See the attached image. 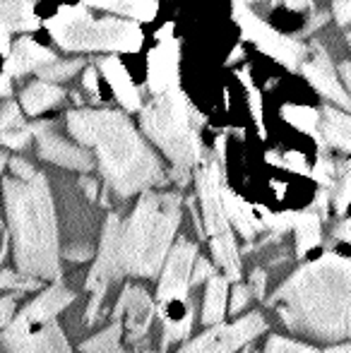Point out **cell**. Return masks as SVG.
<instances>
[{
    "mask_svg": "<svg viewBox=\"0 0 351 353\" xmlns=\"http://www.w3.org/2000/svg\"><path fill=\"white\" fill-rule=\"evenodd\" d=\"M272 5H284V8H289V10H305V8H310L313 5V0H270Z\"/></svg>",
    "mask_w": 351,
    "mask_h": 353,
    "instance_id": "7dc6e473",
    "label": "cell"
},
{
    "mask_svg": "<svg viewBox=\"0 0 351 353\" xmlns=\"http://www.w3.org/2000/svg\"><path fill=\"white\" fill-rule=\"evenodd\" d=\"M301 70H303L305 79H308L325 99H330L332 103L342 106L344 111H351V97L347 94V89L342 87L332 63H330V56L325 53V48L320 46V43L313 46V58H310V61H303Z\"/></svg>",
    "mask_w": 351,
    "mask_h": 353,
    "instance_id": "2e32d148",
    "label": "cell"
},
{
    "mask_svg": "<svg viewBox=\"0 0 351 353\" xmlns=\"http://www.w3.org/2000/svg\"><path fill=\"white\" fill-rule=\"evenodd\" d=\"M34 132H32V125L22 128V130H14V132H3L0 135V144L8 149H14V152H22V149L29 147V142H32Z\"/></svg>",
    "mask_w": 351,
    "mask_h": 353,
    "instance_id": "74e56055",
    "label": "cell"
},
{
    "mask_svg": "<svg viewBox=\"0 0 351 353\" xmlns=\"http://www.w3.org/2000/svg\"><path fill=\"white\" fill-rule=\"evenodd\" d=\"M349 339H351V334H349Z\"/></svg>",
    "mask_w": 351,
    "mask_h": 353,
    "instance_id": "680465c9",
    "label": "cell"
},
{
    "mask_svg": "<svg viewBox=\"0 0 351 353\" xmlns=\"http://www.w3.org/2000/svg\"><path fill=\"white\" fill-rule=\"evenodd\" d=\"M281 116L286 123H291L294 128H299L301 132L320 137V113L310 106H296V103H286L281 108Z\"/></svg>",
    "mask_w": 351,
    "mask_h": 353,
    "instance_id": "f1b7e54d",
    "label": "cell"
},
{
    "mask_svg": "<svg viewBox=\"0 0 351 353\" xmlns=\"http://www.w3.org/2000/svg\"><path fill=\"white\" fill-rule=\"evenodd\" d=\"M3 200L17 270L43 281H58L63 274L61 228L46 176L37 171L32 181L5 178Z\"/></svg>",
    "mask_w": 351,
    "mask_h": 353,
    "instance_id": "3957f363",
    "label": "cell"
},
{
    "mask_svg": "<svg viewBox=\"0 0 351 353\" xmlns=\"http://www.w3.org/2000/svg\"><path fill=\"white\" fill-rule=\"evenodd\" d=\"M159 305L161 320V351H169L171 346L188 341L195 327V303L192 296L181 298V301L157 303Z\"/></svg>",
    "mask_w": 351,
    "mask_h": 353,
    "instance_id": "e0dca14e",
    "label": "cell"
},
{
    "mask_svg": "<svg viewBox=\"0 0 351 353\" xmlns=\"http://www.w3.org/2000/svg\"><path fill=\"white\" fill-rule=\"evenodd\" d=\"M241 56H243V48L236 46V48H234V53H231V56L226 58V65H234V63H239V58H241Z\"/></svg>",
    "mask_w": 351,
    "mask_h": 353,
    "instance_id": "db71d44e",
    "label": "cell"
},
{
    "mask_svg": "<svg viewBox=\"0 0 351 353\" xmlns=\"http://www.w3.org/2000/svg\"><path fill=\"white\" fill-rule=\"evenodd\" d=\"M183 216V197L159 192L157 188L140 192L135 210L123 221L121 252L128 279H157L171 245L178 238Z\"/></svg>",
    "mask_w": 351,
    "mask_h": 353,
    "instance_id": "277c9868",
    "label": "cell"
},
{
    "mask_svg": "<svg viewBox=\"0 0 351 353\" xmlns=\"http://www.w3.org/2000/svg\"><path fill=\"white\" fill-rule=\"evenodd\" d=\"M197 188V200H200V212H202V226H205V236L217 238L231 233V221L226 216L224 210V176H221V163L217 159H212V154H207V159L195 168L192 173Z\"/></svg>",
    "mask_w": 351,
    "mask_h": 353,
    "instance_id": "8fae6325",
    "label": "cell"
},
{
    "mask_svg": "<svg viewBox=\"0 0 351 353\" xmlns=\"http://www.w3.org/2000/svg\"><path fill=\"white\" fill-rule=\"evenodd\" d=\"M56 61L58 58L51 48L41 46V43H37L29 37H22L10 48L8 61H5V74H10V77H22V74L37 72V70H41L43 65H51V63H56Z\"/></svg>",
    "mask_w": 351,
    "mask_h": 353,
    "instance_id": "ac0fdd59",
    "label": "cell"
},
{
    "mask_svg": "<svg viewBox=\"0 0 351 353\" xmlns=\"http://www.w3.org/2000/svg\"><path fill=\"white\" fill-rule=\"evenodd\" d=\"M17 301H19V293H12V291L0 298V332L14 320V315H17Z\"/></svg>",
    "mask_w": 351,
    "mask_h": 353,
    "instance_id": "ab89813d",
    "label": "cell"
},
{
    "mask_svg": "<svg viewBox=\"0 0 351 353\" xmlns=\"http://www.w3.org/2000/svg\"><path fill=\"white\" fill-rule=\"evenodd\" d=\"M70 303H75V291H70L66 283L58 279L51 286L41 288L39 296L34 301H29L17 315L29 317V320H56Z\"/></svg>",
    "mask_w": 351,
    "mask_h": 353,
    "instance_id": "ffe728a7",
    "label": "cell"
},
{
    "mask_svg": "<svg viewBox=\"0 0 351 353\" xmlns=\"http://www.w3.org/2000/svg\"><path fill=\"white\" fill-rule=\"evenodd\" d=\"M323 216L315 210H305L294 214V231H296V255L303 260L308 252L323 243Z\"/></svg>",
    "mask_w": 351,
    "mask_h": 353,
    "instance_id": "d4e9b609",
    "label": "cell"
},
{
    "mask_svg": "<svg viewBox=\"0 0 351 353\" xmlns=\"http://www.w3.org/2000/svg\"><path fill=\"white\" fill-rule=\"evenodd\" d=\"M12 94V82H10V74H0V97H10Z\"/></svg>",
    "mask_w": 351,
    "mask_h": 353,
    "instance_id": "681fc988",
    "label": "cell"
},
{
    "mask_svg": "<svg viewBox=\"0 0 351 353\" xmlns=\"http://www.w3.org/2000/svg\"><path fill=\"white\" fill-rule=\"evenodd\" d=\"M99 72L106 77L108 87L111 92L116 94L118 103H121L126 111H140L142 108V97H140V87L132 82L130 72L128 68L118 61L116 56H106V58H99L97 61Z\"/></svg>",
    "mask_w": 351,
    "mask_h": 353,
    "instance_id": "d6986e66",
    "label": "cell"
},
{
    "mask_svg": "<svg viewBox=\"0 0 351 353\" xmlns=\"http://www.w3.org/2000/svg\"><path fill=\"white\" fill-rule=\"evenodd\" d=\"M166 34H171V24H166L157 34L159 43L147 56V87L152 94L178 87V77H181V43Z\"/></svg>",
    "mask_w": 351,
    "mask_h": 353,
    "instance_id": "9a60e30c",
    "label": "cell"
},
{
    "mask_svg": "<svg viewBox=\"0 0 351 353\" xmlns=\"http://www.w3.org/2000/svg\"><path fill=\"white\" fill-rule=\"evenodd\" d=\"M234 19L241 27V32H243V37L248 39V41H253L263 53L274 58L277 63H281V65L289 68V70H296V68L303 65L305 56H308V48L301 41H296V39L284 37V34H279L277 29H272L270 24H265L263 19L250 10V5L234 0Z\"/></svg>",
    "mask_w": 351,
    "mask_h": 353,
    "instance_id": "30bf717a",
    "label": "cell"
},
{
    "mask_svg": "<svg viewBox=\"0 0 351 353\" xmlns=\"http://www.w3.org/2000/svg\"><path fill=\"white\" fill-rule=\"evenodd\" d=\"M241 79H243L245 89H248V106H250V113H253V121H255V125H258L260 135L265 137V128H263V97H260V92L255 89V84H253V79H250L248 70L241 72Z\"/></svg>",
    "mask_w": 351,
    "mask_h": 353,
    "instance_id": "836d02e7",
    "label": "cell"
},
{
    "mask_svg": "<svg viewBox=\"0 0 351 353\" xmlns=\"http://www.w3.org/2000/svg\"><path fill=\"white\" fill-rule=\"evenodd\" d=\"M313 176L323 188H332L334 178H337V166H334V161H330L328 157H320L313 168Z\"/></svg>",
    "mask_w": 351,
    "mask_h": 353,
    "instance_id": "f35d334b",
    "label": "cell"
},
{
    "mask_svg": "<svg viewBox=\"0 0 351 353\" xmlns=\"http://www.w3.org/2000/svg\"><path fill=\"white\" fill-rule=\"evenodd\" d=\"M265 286H267V272L265 270H253L250 272V288H253V296L258 298V301L265 303Z\"/></svg>",
    "mask_w": 351,
    "mask_h": 353,
    "instance_id": "b9f144b4",
    "label": "cell"
},
{
    "mask_svg": "<svg viewBox=\"0 0 351 353\" xmlns=\"http://www.w3.org/2000/svg\"><path fill=\"white\" fill-rule=\"evenodd\" d=\"M197 255H200V250H197L195 243L188 241V238H176L169 255H166L164 267L157 276V303L181 301V298L190 296V274Z\"/></svg>",
    "mask_w": 351,
    "mask_h": 353,
    "instance_id": "5bb4252c",
    "label": "cell"
},
{
    "mask_svg": "<svg viewBox=\"0 0 351 353\" xmlns=\"http://www.w3.org/2000/svg\"><path fill=\"white\" fill-rule=\"evenodd\" d=\"M224 142H226L224 135H219V137H217V142H214V149H217V157H219V161H224Z\"/></svg>",
    "mask_w": 351,
    "mask_h": 353,
    "instance_id": "f5cc1de1",
    "label": "cell"
},
{
    "mask_svg": "<svg viewBox=\"0 0 351 353\" xmlns=\"http://www.w3.org/2000/svg\"><path fill=\"white\" fill-rule=\"evenodd\" d=\"M219 274V267L214 265V260H210V257H202L197 255L195 265H192V274H190V286H200V283H205L210 276Z\"/></svg>",
    "mask_w": 351,
    "mask_h": 353,
    "instance_id": "8d00e7d4",
    "label": "cell"
},
{
    "mask_svg": "<svg viewBox=\"0 0 351 353\" xmlns=\"http://www.w3.org/2000/svg\"><path fill=\"white\" fill-rule=\"evenodd\" d=\"M87 61L85 58H72V61H56L51 65H43L41 70H37L39 79H48V82H66L72 79L80 70H85Z\"/></svg>",
    "mask_w": 351,
    "mask_h": 353,
    "instance_id": "f546056e",
    "label": "cell"
},
{
    "mask_svg": "<svg viewBox=\"0 0 351 353\" xmlns=\"http://www.w3.org/2000/svg\"><path fill=\"white\" fill-rule=\"evenodd\" d=\"M258 353H323V351L310 344H303V341H294V339H286V336L274 334L265 341L263 351Z\"/></svg>",
    "mask_w": 351,
    "mask_h": 353,
    "instance_id": "1f68e13d",
    "label": "cell"
},
{
    "mask_svg": "<svg viewBox=\"0 0 351 353\" xmlns=\"http://www.w3.org/2000/svg\"><path fill=\"white\" fill-rule=\"evenodd\" d=\"M0 353H3V349H0Z\"/></svg>",
    "mask_w": 351,
    "mask_h": 353,
    "instance_id": "6f0895ef",
    "label": "cell"
},
{
    "mask_svg": "<svg viewBox=\"0 0 351 353\" xmlns=\"http://www.w3.org/2000/svg\"><path fill=\"white\" fill-rule=\"evenodd\" d=\"M22 128H27V121H24L22 108L17 106V101L8 99V101L0 106V135H3V132L22 130Z\"/></svg>",
    "mask_w": 351,
    "mask_h": 353,
    "instance_id": "d6a6232c",
    "label": "cell"
},
{
    "mask_svg": "<svg viewBox=\"0 0 351 353\" xmlns=\"http://www.w3.org/2000/svg\"><path fill=\"white\" fill-rule=\"evenodd\" d=\"M339 74H342V79L347 82V87L351 92V63H342V65H339Z\"/></svg>",
    "mask_w": 351,
    "mask_h": 353,
    "instance_id": "f907efd6",
    "label": "cell"
},
{
    "mask_svg": "<svg viewBox=\"0 0 351 353\" xmlns=\"http://www.w3.org/2000/svg\"><path fill=\"white\" fill-rule=\"evenodd\" d=\"M0 288L12 293H27V291H39L43 288V279L29 276L19 270H3L0 272Z\"/></svg>",
    "mask_w": 351,
    "mask_h": 353,
    "instance_id": "4dcf8cb0",
    "label": "cell"
},
{
    "mask_svg": "<svg viewBox=\"0 0 351 353\" xmlns=\"http://www.w3.org/2000/svg\"><path fill=\"white\" fill-rule=\"evenodd\" d=\"M265 303L277 307L294 334L339 344L351 334V260L323 252L301 265Z\"/></svg>",
    "mask_w": 351,
    "mask_h": 353,
    "instance_id": "6da1fadb",
    "label": "cell"
},
{
    "mask_svg": "<svg viewBox=\"0 0 351 353\" xmlns=\"http://www.w3.org/2000/svg\"><path fill=\"white\" fill-rule=\"evenodd\" d=\"M80 188L85 190V195H87V200H89V202H94V200L99 197V183L94 181V178L82 176V178H80Z\"/></svg>",
    "mask_w": 351,
    "mask_h": 353,
    "instance_id": "f6af8a7d",
    "label": "cell"
},
{
    "mask_svg": "<svg viewBox=\"0 0 351 353\" xmlns=\"http://www.w3.org/2000/svg\"><path fill=\"white\" fill-rule=\"evenodd\" d=\"M265 332L267 320L263 312L253 310L234 322H219V325L207 327L202 334L183 341L178 353H236Z\"/></svg>",
    "mask_w": 351,
    "mask_h": 353,
    "instance_id": "52a82bcc",
    "label": "cell"
},
{
    "mask_svg": "<svg viewBox=\"0 0 351 353\" xmlns=\"http://www.w3.org/2000/svg\"><path fill=\"white\" fill-rule=\"evenodd\" d=\"M221 197H224V210H226V216H229L231 226H234L245 241H253V238L265 228L263 219L255 214V210L243 200V197H239L226 185H224V190H221Z\"/></svg>",
    "mask_w": 351,
    "mask_h": 353,
    "instance_id": "7402d4cb",
    "label": "cell"
},
{
    "mask_svg": "<svg viewBox=\"0 0 351 353\" xmlns=\"http://www.w3.org/2000/svg\"><path fill=\"white\" fill-rule=\"evenodd\" d=\"M349 46H351V34H349Z\"/></svg>",
    "mask_w": 351,
    "mask_h": 353,
    "instance_id": "9f6ffc18",
    "label": "cell"
},
{
    "mask_svg": "<svg viewBox=\"0 0 351 353\" xmlns=\"http://www.w3.org/2000/svg\"><path fill=\"white\" fill-rule=\"evenodd\" d=\"M284 163L289 168H294V171H301V173L308 171V166H305V161H303V157H301V154H294V152L284 154Z\"/></svg>",
    "mask_w": 351,
    "mask_h": 353,
    "instance_id": "bcb514c9",
    "label": "cell"
},
{
    "mask_svg": "<svg viewBox=\"0 0 351 353\" xmlns=\"http://www.w3.org/2000/svg\"><path fill=\"white\" fill-rule=\"evenodd\" d=\"M8 166H10V171H12V176L19 178V181H32V178L37 176V168L29 161H24L22 157H12L8 161Z\"/></svg>",
    "mask_w": 351,
    "mask_h": 353,
    "instance_id": "60d3db41",
    "label": "cell"
},
{
    "mask_svg": "<svg viewBox=\"0 0 351 353\" xmlns=\"http://www.w3.org/2000/svg\"><path fill=\"white\" fill-rule=\"evenodd\" d=\"M80 353H132L123 341V322L111 320L101 332L82 341Z\"/></svg>",
    "mask_w": 351,
    "mask_h": 353,
    "instance_id": "83f0119b",
    "label": "cell"
},
{
    "mask_svg": "<svg viewBox=\"0 0 351 353\" xmlns=\"http://www.w3.org/2000/svg\"><path fill=\"white\" fill-rule=\"evenodd\" d=\"M239 3H245V5H253V3H260V0H239Z\"/></svg>",
    "mask_w": 351,
    "mask_h": 353,
    "instance_id": "11a10c76",
    "label": "cell"
},
{
    "mask_svg": "<svg viewBox=\"0 0 351 353\" xmlns=\"http://www.w3.org/2000/svg\"><path fill=\"white\" fill-rule=\"evenodd\" d=\"M320 137H325V142L330 147L344 149L351 152V116L334 108H325L320 113Z\"/></svg>",
    "mask_w": 351,
    "mask_h": 353,
    "instance_id": "484cf974",
    "label": "cell"
},
{
    "mask_svg": "<svg viewBox=\"0 0 351 353\" xmlns=\"http://www.w3.org/2000/svg\"><path fill=\"white\" fill-rule=\"evenodd\" d=\"M3 353H75L58 320H14L0 332Z\"/></svg>",
    "mask_w": 351,
    "mask_h": 353,
    "instance_id": "ba28073f",
    "label": "cell"
},
{
    "mask_svg": "<svg viewBox=\"0 0 351 353\" xmlns=\"http://www.w3.org/2000/svg\"><path fill=\"white\" fill-rule=\"evenodd\" d=\"M82 84L85 89L94 97V101H101V92H99V70L97 68H87L85 70V77H82Z\"/></svg>",
    "mask_w": 351,
    "mask_h": 353,
    "instance_id": "7bdbcfd3",
    "label": "cell"
},
{
    "mask_svg": "<svg viewBox=\"0 0 351 353\" xmlns=\"http://www.w3.org/2000/svg\"><path fill=\"white\" fill-rule=\"evenodd\" d=\"M339 183L334 188V205H337V212L344 214L351 202V171L349 163H339Z\"/></svg>",
    "mask_w": 351,
    "mask_h": 353,
    "instance_id": "e575fe53",
    "label": "cell"
},
{
    "mask_svg": "<svg viewBox=\"0 0 351 353\" xmlns=\"http://www.w3.org/2000/svg\"><path fill=\"white\" fill-rule=\"evenodd\" d=\"M325 353H351V344H342V341H339V344L328 346Z\"/></svg>",
    "mask_w": 351,
    "mask_h": 353,
    "instance_id": "816d5d0a",
    "label": "cell"
},
{
    "mask_svg": "<svg viewBox=\"0 0 351 353\" xmlns=\"http://www.w3.org/2000/svg\"><path fill=\"white\" fill-rule=\"evenodd\" d=\"M334 19L339 24H351V0H334Z\"/></svg>",
    "mask_w": 351,
    "mask_h": 353,
    "instance_id": "ee69618b",
    "label": "cell"
},
{
    "mask_svg": "<svg viewBox=\"0 0 351 353\" xmlns=\"http://www.w3.org/2000/svg\"><path fill=\"white\" fill-rule=\"evenodd\" d=\"M89 8L108 10L135 22H152L157 17V0H82Z\"/></svg>",
    "mask_w": 351,
    "mask_h": 353,
    "instance_id": "4316f807",
    "label": "cell"
},
{
    "mask_svg": "<svg viewBox=\"0 0 351 353\" xmlns=\"http://www.w3.org/2000/svg\"><path fill=\"white\" fill-rule=\"evenodd\" d=\"M202 123V116L181 87L154 94V99L140 108L142 132L171 161L169 178L178 183V188H185L190 173L207 159V149L200 140Z\"/></svg>",
    "mask_w": 351,
    "mask_h": 353,
    "instance_id": "5b68a950",
    "label": "cell"
},
{
    "mask_svg": "<svg viewBox=\"0 0 351 353\" xmlns=\"http://www.w3.org/2000/svg\"><path fill=\"white\" fill-rule=\"evenodd\" d=\"M226 312H229V279L219 272L205 281L200 322L205 327L219 325V322H224Z\"/></svg>",
    "mask_w": 351,
    "mask_h": 353,
    "instance_id": "44dd1931",
    "label": "cell"
},
{
    "mask_svg": "<svg viewBox=\"0 0 351 353\" xmlns=\"http://www.w3.org/2000/svg\"><path fill=\"white\" fill-rule=\"evenodd\" d=\"M121 231L123 219L116 212H111L103 221L101 238H99L97 255H94L92 270L87 274L85 288L92 291L97 286H113V283L128 279L126 267H123V252H121Z\"/></svg>",
    "mask_w": 351,
    "mask_h": 353,
    "instance_id": "7c38bea8",
    "label": "cell"
},
{
    "mask_svg": "<svg viewBox=\"0 0 351 353\" xmlns=\"http://www.w3.org/2000/svg\"><path fill=\"white\" fill-rule=\"evenodd\" d=\"M66 99V92L58 87V82H48V79H37L32 82L19 97L22 103V111L27 116H41L43 111L58 106V103Z\"/></svg>",
    "mask_w": 351,
    "mask_h": 353,
    "instance_id": "cb8c5ba5",
    "label": "cell"
},
{
    "mask_svg": "<svg viewBox=\"0 0 351 353\" xmlns=\"http://www.w3.org/2000/svg\"><path fill=\"white\" fill-rule=\"evenodd\" d=\"M48 34L63 51H108L135 53L142 48L145 34L135 19L89 14V5H63L46 22Z\"/></svg>",
    "mask_w": 351,
    "mask_h": 353,
    "instance_id": "8992f818",
    "label": "cell"
},
{
    "mask_svg": "<svg viewBox=\"0 0 351 353\" xmlns=\"http://www.w3.org/2000/svg\"><path fill=\"white\" fill-rule=\"evenodd\" d=\"M66 123L75 142L94 152L99 173L108 192L118 200L164 188L171 181L161 159L126 113L111 108H77L68 113Z\"/></svg>",
    "mask_w": 351,
    "mask_h": 353,
    "instance_id": "7a4b0ae2",
    "label": "cell"
},
{
    "mask_svg": "<svg viewBox=\"0 0 351 353\" xmlns=\"http://www.w3.org/2000/svg\"><path fill=\"white\" fill-rule=\"evenodd\" d=\"M157 317H159L157 298H152L145 286L132 281L123 286L111 310V320L123 322V341L132 353H142L145 339L150 336Z\"/></svg>",
    "mask_w": 351,
    "mask_h": 353,
    "instance_id": "9c48e42d",
    "label": "cell"
},
{
    "mask_svg": "<svg viewBox=\"0 0 351 353\" xmlns=\"http://www.w3.org/2000/svg\"><path fill=\"white\" fill-rule=\"evenodd\" d=\"M39 24L34 0H0V34L37 32Z\"/></svg>",
    "mask_w": 351,
    "mask_h": 353,
    "instance_id": "603a6c76",
    "label": "cell"
},
{
    "mask_svg": "<svg viewBox=\"0 0 351 353\" xmlns=\"http://www.w3.org/2000/svg\"><path fill=\"white\" fill-rule=\"evenodd\" d=\"M334 238H339V241H344V243H349V245H351V219H349V221H344V223H339V226L334 228Z\"/></svg>",
    "mask_w": 351,
    "mask_h": 353,
    "instance_id": "c3c4849f",
    "label": "cell"
},
{
    "mask_svg": "<svg viewBox=\"0 0 351 353\" xmlns=\"http://www.w3.org/2000/svg\"><path fill=\"white\" fill-rule=\"evenodd\" d=\"M51 121H37L32 123V132L37 137V152L43 161L56 163L61 168H68V171H80V173H89L97 166V159H94V152L89 147L80 142H70L66 137H61L56 130H53Z\"/></svg>",
    "mask_w": 351,
    "mask_h": 353,
    "instance_id": "4fadbf2b",
    "label": "cell"
},
{
    "mask_svg": "<svg viewBox=\"0 0 351 353\" xmlns=\"http://www.w3.org/2000/svg\"><path fill=\"white\" fill-rule=\"evenodd\" d=\"M250 298H253L250 283L234 281V288H231V296H229V315H241L248 307Z\"/></svg>",
    "mask_w": 351,
    "mask_h": 353,
    "instance_id": "d590c367",
    "label": "cell"
}]
</instances>
